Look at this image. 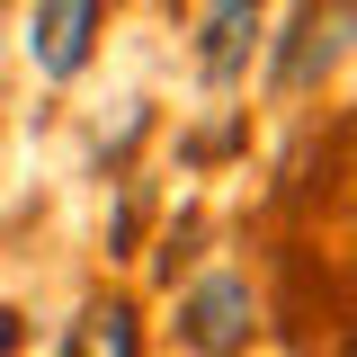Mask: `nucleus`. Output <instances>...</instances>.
<instances>
[{
    "label": "nucleus",
    "instance_id": "nucleus-1",
    "mask_svg": "<svg viewBox=\"0 0 357 357\" xmlns=\"http://www.w3.org/2000/svg\"><path fill=\"white\" fill-rule=\"evenodd\" d=\"M349 54H357V0H304V9L286 18V45L268 54V89H277V98H304V89H321Z\"/></svg>",
    "mask_w": 357,
    "mask_h": 357
},
{
    "label": "nucleus",
    "instance_id": "nucleus-2",
    "mask_svg": "<svg viewBox=\"0 0 357 357\" xmlns=\"http://www.w3.org/2000/svg\"><path fill=\"white\" fill-rule=\"evenodd\" d=\"M170 331H178L188 357H250V349H259V295H250V277H232V268L197 277V286L178 295Z\"/></svg>",
    "mask_w": 357,
    "mask_h": 357
},
{
    "label": "nucleus",
    "instance_id": "nucleus-3",
    "mask_svg": "<svg viewBox=\"0 0 357 357\" xmlns=\"http://www.w3.org/2000/svg\"><path fill=\"white\" fill-rule=\"evenodd\" d=\"M107 27V0H27V63L45 81H81Z\"/></svg>",
    "mask_w": 357,
    "mask_h": 357
},
{
    "label": "nucleus",
    "instance_id": "nucleus-4",
    "mask_svg": "<svg viewBox=\"0 0 357 357\" xmlns=\"http://www.w3.org/2000/svg\"><path fill=\"white\" fill-rule=\"evenodd\" d=\"M259 27H268V0H206V18H197V72L206 81H241L250 54H259Z\"/></svg>",
    "mask_w": 357,
    "mask_h": 357
},
{
    "label": "nucleus",
    "instance_id": "nucleus-5",
    "mask_svg": "<svg viewBox=\"0 0 357 357\" xmlns=\"http://www.w3.org/2000/svg\"><path fill=\"white\" fill-rule=\"evenodd\" d=\"M63 357H143V312L134 295H89L63 331Z\"/></svg>",
    "mask_w": 357,
    "mask_h": 357
},
{
    "label": "nucleus",
    "instance_id": "nucleus-6",
    "mask_svg": "<svg viewBox=\"0 0 357 357\" xmlns=\"http://www.w3.org/2000/svg\"><path fill=\"white\" fill-rule=\"evenodd\" d=\"M18 340H27V321H18V312L0 304V357H18Z\"/></svg>",
    "mask_w": 357,
    "mask_h": 357
}]
</instances>
